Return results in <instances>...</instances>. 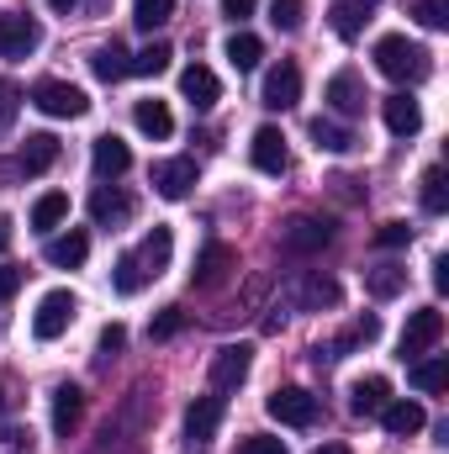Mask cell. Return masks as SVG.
<instances>
[{
    "label": "cell",
    "mask_w": 449,
    "mask_h": 454,
    "mask_svg": "<svg viewBox=\"0 0 449 454\" xmlns=\"http://www.w3.org/2000/svg\"><path fill=\"white\" fill-rule=\"evenodd\" d=\"M48 5H53V11H75L80 0H48Z\"/></svg>",
    "instance_id": "47"
},
{
    "label": "cell",
    "mask_w": 449,
    "mask_h": 454,
    "mask_svg": "<svg viewBox=\"0 0 449 454\" xmlns=\"http://www.w3.org/2000/svg\"><path fill=\"white\" fill-rule=\"evenodd\" d=\"M43 259H48L53 270H80V264L91 259V238H85L80 227H69V232H59V238H48V248H43Z\"/></svg>",
    "instance_id": "14"
},
{
    "label": "cell",
    "mask_w": 449,
    "mask_h": 454,
    "mask_svg": "<svg viewBox=\"0 0 449 454\" xmlns=\"http://www.w3.org/2000/svg\"><path fill=\"white\" fill-rule=\"evenodd\" d=\"M37 43H43V27L32 16H21V11L0 16V59H27Z\"/></svg>",
    "instance_id": "8"
},
{
    "label": "cell",
    "mask_w": 449,
    "mask_h": 454,
    "mask_svg": "<svg viewBox=\"0 0 449 454\" xmlns=\"http://www.w3.org/2000/svg\"><path fill=\"white\" fill-rule=\"evenodd\" d=\"M386 402H391V380H386V375H365V380H354V391H349V412H354V418H381Z\"/></svg>",
    "instance_id": "19"
},
{
    "label": "cell",
    "mask_w": 449,
    "mask_h": 454,
    "mask_svg": "<svg viewBox=\"0 0 449 454\" xmlns=\"http://www.w3.org/2000/svg\"><path fill=\"white\" fill-rule=\"evenodd\" d=\"M238 270V254L227 248V243H207L201 254H196V270H191V286L196 291H217L227 275Z\"/></svg>",
    "instance_id": "9"
},
{
    "label": "cell",
    "mask_w": 449,
    "mask_h": 454,
    "mask_svg": "<svg viewBox=\"0 0 449 454\" xmlns=\"http://www.w3.org/2000/svg\"><path fill=\"white\" fill-rule=\"evenodd\" d=\"M312 454H349L343 444H323V450H312Z\"/></svg>",
    "instance_id": "48"
},
{
    "label": "cell",
    "mask_w": 449,
    "mask_h": 454,
    "mask_svg": "<svg viewBox=\"0 0 449 454\" xmlns=\"http://www.w3.org/2000/svg\"><path fill=\"white\" fill-rule=\"evenodd\" d=\"M381 116H386V127L397 132V137H413L418 127H423V106L407 96V90H397V96H386L381 101Z\"/></svg>",
    "instance_id": "20"
},
{
    "label": "cell",
    "mask_w": 449,
    "mask_h": 454,
    "mask_svg": "<svg viewBox=\"0 0 449 454\" xmlns=\"http://www.w3.org/2000/svg\"><path fill=\"white\" fill-rule=\"evenodd\" d=\"M53 164H59V137L53 132H32L21 143V153H16V169L21 175H48Z\"/></svg>",
    "instance_id": "18"
},
{
    "label": "cell",
    "mask_w": 449,
    "mask_h": 454,
    "mask_svg": "<svg viewBox=\"0 0 449 454\" xmlns=\"http://www.w3.org/2000/svg\"><path fill=\"white\" fill-rule=\"evenodd\" d=\"M75 296L69 291H48L43 301H37V312H32V333L43 343H53V339H64L69 333V323H75Z\"/></svg>",
    "instance_id": "5"
},
{
    "label": "cell",
    "mask_w": 449,
    "mask_h": 454,
    "mask_svg": "<svg viewBox=\"0 0 449 454\" xmlns=\"http://www.w3.org/2000/svg\"><path fill=\"white\" fill-rule=\"evenodd\" d=\"M175 16V0H138L132 5V27L138 32H154V27H164Z\"/></svg>",
    "instance_id": "36"
},
{
    "label": "cell",
    "mask_w": 449,
    "mask_h": 454,
    "mask_svg": "<svg viewBox=\"0 0 449 454\" xmlns=\"http://www.w3.org/2000/svg\"><path fill=\"white\" fill-rule=\"evenodd\" d=\"M434 286H439V291H449V259H445V254L434 259Z\"/></svg>",
    "instance_id": "46"
},
{
    "label": "cell",
    "mask_w": 449,
    "mask_h": 454,
    "mask_svg": "<svg viewBox=\"0 0 449 454\" xmlns=\"http://www.w3.org/2000/svg\"><path fill=\"white\" fill-rule=\"evenodd\" d=\"M375 69L386 74V80H397V85H418V80H429V48L423 43H407L402 32H391V37H381L375 43Z\"/></svg>",
    "instance_id": "1"
},
{
    "label": "cell",
    "mask_w": 449,
    "mask_h": 454,
    "mask_svg": "<svg viewBox=\"0 0 449 454\" xmlns=\"http://www.w3.org/2000/svg\"><path fill=\"white\" fill-rule=\"evenodd\" d=\"M196 185V159H159L154 164V191L164 201H185Z\"/></svg>",
    "instance_id": "12"
},
{
    "label": "cell",
    "mask_w": 449,
    "mask_h": 454,
    "mask_svg": "<svg viewBox=\"0 0 449 454\" xmlns=\"http://www.w3.org/2000/svg\"><path fill=\"white\" fill-rule=\"evenodd\" d=\"M91 217H96V223L101 227H116V223H127V217H132V196H127V191H106V185H101V191H96V196H91Z\"/></svg>",
    "instance_id": "27"
},
{
    "label": "cell",
    "mask_w": 449,
    "mask_h": 454,
    "mask_svg": "<svg viewBox=\"0 0 449 454\" xmlns=\"http://www.w3.org/2000/svg\"><path fill=\"white\" fill-rule=\"evenodd\" d=\"M270 21H275L280 32H296V27L307 21V5H302V0H270Z\"/></svg>",
    "instance_id": "37"
},
{
    "label": "cell",
    "mask_w": 449,
    "mask_h": 454,
    "mask_svg": "<svg viewBox=\"0 0 449 454\" xmlns=\"http://www.w3.org/2000/svg\"><path fill=\"white\" fill-rule=\"evenodd\" d=\"M338 301H343V291H338L334 275H323V270H307V275L291 280V307L296 312H334Z\"/></svg>",
    "instance_id": "4"
},
{
    "label": "cell",
    "mask_w": 449,
    "mask_h": 454,
    "mask_svg": "<svg viewBox=\"0 0 449 454\" xmlns=\"http://www.w3.org/2000/svg\"><path fill=\"white\" fill-rule=\"evenodd\" d=\"M365 291H370L375 301H391V296L407 291V270L391 264V259H386V264H370V270H365Z\"/></svg>",
    "instance_id": "25"
},
{
    "label": "cell",
    "mask_w": 449,
    "mask_h": 454,
    "mask_svg": "<svg viewBox=\"0 0 449 454\" xmlns=\"http://www.w3.org/2000/svg\"><path fill=\"white\" fill-rule=\"evenodd\" d=\"M91 164H96V180H122L127 169H132V148L122 143V137H96V148H91Z\"/></svg>",
    "instance_id": "16"
},
{
    "label": "cell",
    "mask_w": 449,
    "mask_h": 454,
    "mask_svg": "<svg viewBox=\"0 0 449 454\" xmlns=\"http://www.w3.org/2000/svg\"><path fill=\"white\" fill-rule=\"evenodd\" d=\"M91 69H96V80L116 85V80H127V74H132V59H127V48H122V43H106V48H96V53H91Z\"/></svg>",
    "instance_id": "29"
},
{
    "label": "cell",
    "mask_w": 449,
    "mask_h": 454,
    "mask_svg": "<svg viewBox=\"0 0 449 454\" xmlns=\"http://www.w3.org/2000/svg\"><path fill=\"white\" fill-rule=\"evenodd\" d=\"M296 101H302V69L280 59V64L264 74V106H270V112H291Z\"/></svg>",
    "instance_id": "11"
},
{
    "label": "cell",
    "mask_w": 449,
    "mask_h": 454,
    "mask_svg": "<svg viewBox=\"0 0 449 454\" xmlns=\"http://www.w3.org/2000/svg\"><path fill=\"white\" fill-rule=\"evenodd\" d=\"M248 159H254L259 175H286V169H291V148H286L280 127H259L254 143H248Z\"/></svg>",
    "instance_id": "10"
},
{
    "label": "cell",
    "mask_w": 449,
    "mask_h": 454,
    "mask_svg": "<svg viewBox=\"0 0 449 454\" xmlns=\"http://www.w3.org/2000/svg\"><path fill=\"white\" fill-rule=\"evenodd\" d=\"M64 217H69V196H64V191L37 196V207H32V227H37V232H53Z\"/></svg>",
    "instance_id": "33"
},
{
    "label": "cell",
    "mask_w": 449,
    "mask_h": 454,
    "mask_svg": "<svg viewBox=\"0 0 449 454\" xmlns=\"http://www.w3.org/2000/svg\"><path fill=\"white\" fill-rule=\"evenodd\" d=\"M80 418H85V396H80V386H59V391H53V434L69 439V434L80 428Z\"/></svg>",
    "instance_id": "24"
},
{
    "label": "cell",
    "mask_w": 449,
    "mask_h": 454,
    "mask_svg": "<svg viewBox=\"0 0 449 454\" xmlns=\"http://www.w3.org/2000/svg\"><path fill=\"white\" fill-rule=\"evenodd\" d=\"M264 412H270L275 423H286V428H312V423H318V396H312L307 386H275V391L264 396Z\"/></svg>",
    "instance_id": "2"
},
{
    "label": "cell",
    "mask_w": 449,
    "mask_h": 454,
    "mask_svg": "<svg viewBox=\"0 0 449 454\" xmlns=\"http://www.w3.org/2000/svg\"><path fill=\"white\" fill-rule=\"evenodd\" d=\"M312 137H318L323 153H349V148H359V137H354L343 121H334V116H318V121H312Z\"/></svg>",
    "instance_id": "30"
},
{
    "label": "cell",
    "mask_w": 449,
    "mask_h": 454,
    "mask_svg": "<svg viewBox=\"0 0 449 454\" xmlns=\"http://www.w3.org/2000/svg\"><path fill=\"white\" fill-rule=\"evenodd\" d=\"M16 112H21V96H16V85H11V80H0V132H11Z\"/></svg>",
    "instance_id": "40"
},
{
    "label": "cell",
    "mask_w": 449,
    "mask_h": 454,
    "mask_svg": "<svg viewBox=\"0 0 449 454\" xmlns=\"http://www.w3.org/2000/svg\"><path fill=\"white\" fill-rule=\"evenodd\" d=\"M445 339V312L439 307H418L402 328V359H423L434 343Z\"/></svg>",
    "instance_id": "6"
},
{
    "label": "cell",
    "mask_w": 449,
    "mask_h": 454,
    "mask_svg": "<svg viewBox=\"0 0 449 454\" xmlns=\"http://www.w3.org/2000/svg\"><path fill=\"white\" fill-rule=\"evenodd\" d=\"M122 343H127V328H122V323H112V328H101V354H116Z\"/></svg>",
    "instance_id": "45"
},
{
    "label": "cell",
    "mask_w": 449,
    "mask_h": 454,
    "mask_svg": "<svg viewBox=\"0 0 449 454\" xmlns=\"http://www.w3.org/2000/svg\"><path fill=\"white\" fill-rule=\"evenodd\" d=\"M254 5H259V0H223V16H227V21H248V16H254Z\"/></svg>",
    "instance_id": "44"
},
{
    "label": "cell",
    "mask_w": 449,
    "mask_h": 454,
    "mask_svg": "<svg viewBox=\"0 0 449 454\" xmlns=\"http://www.w3.org/2000/svg\"><path fill=\"white\" fill-rule=\"evenodd\" d=\"M328 238H334V227L323 223V217H291V223L280 227V243L291 254H323Z\"/></svg>",
    "instance_id": "13"
},
{
    "label": "cell",
    "mask_w": 449,
    "mask_h": 454,
    "mask_svg": "<svg viewBox=\"0 0 449 454\" xmlns=\"http://www.w3.org/2000/svg\"><path fill=\"white\" fill-rule=\"evenodd\" d=\"M248 370H254V348L248 343H223L217 354H212V391H238L243 380H248Z\"/></svg>",
    "instance_id": "7"
},
{
    "label": "cell",
    "mask_w": 449,
    "mask_h": 454,
    "mask_svg": "<svg viewBox=\"0 0 449 454\" xmlns=\"http://www.w3.org/2000/svg\"><path fill=\"white\" fill-rule=\"evenodd\" d=\"M5 238H11V227H5V217H0V248H5Z\"/></svg>",
    "instance_id": "49"
},
{
    "label": "cell",
    "mask_w": 449,
    "mask_h": 454,
    "mask_svg": "<svg viewBox=\"0 0 449 454\" xmlns=\"http://www.w3.org/2000/svg\"><path fill=\"white\" fill-rule=\"evenodd\" d=\"M381 423H386L391 439H413V434H423L429 412H423L418 402H386V407H381Z\"/></svg>",
    "instance_id": "21"
},
{
    "label": "cell",
    "mask_w": 449,
    "mask_h": 454,
    "mask_svg": "<svg viewBox=\"0 0 449 454\" xmlns=\"http://www.w3.org/2000/svg\"><path fill=\"white\" fill-rule=\"evenodd\" d=\"M413 386L418 391H445L449 386V359H413Z\"/></svg>",
    "instance_id": "35"
},
{
    "label": "cell",
    "mask_w": 449,
    "mask_h": 454,
    "mask_svg": "<svg viewBox=\"0 0 449 454\" xmlns=\"http://www.w3.org/2000/svg\"><path fill=\"white\" fill-rule=\"evenodd\" d=\"M328 27H334L343 43H354L370 27V0H334L328 5Z\"/></svg>",
    "instance_id": "22"
},
{
    "label": "cell",
    "mask_w": 449,
    "mask_h": 454,
    "mask_svg": "<svg viewBox=\"0 0 449 454\" xmlns=\"http://www.w3.org/2000/svg\"><path fill=\"white\" fill-rule=\"evenodd\" d=\"M238 454H286V444L270 434H248V439H238Z\"/></svg>",
    "instance_id": "41"
},
{
    "label": "cell",
    "mask_w": 449,
    "mask_h": 454,
    "mask_svg": "<svg viewBox=\"0 0 449 454\" xmlns=\"http://www.w3.org/2000/svg\"><path fill=\"white\" fill-rule=\"evenodd\" d=\"M32 106H37L43 116H59V121H75V116L91 112L85 90L69 85V80H37V85H32Z\"/></svg>",
    "instance_id": "3"
},
{
    "label": "cell",
    "mask_w": 449,
    "mask_h": 454,
    "mask_svg": "<svg viewBox=\"0 0 449 454\" xmlns=\"http://www.w3.org/2000/svg\"><path fill=\"white\" fill-rule=\"evenodd\" d=\"M16 291H21V270H16V264H0V307H5Z\"/></svg>",
    "instance_id": "43"
},
{
    "label": "cell",
    "mask_w": 449,
    "mask_h": 454,
    "mask_svg": "<svg viewBox=\"0 0 449 454\" xmlns=\"http://www.w3.org/2000/svg\"><path fill=\"white\" fill-rule=\"evenodd\" d=\"M169 254H175V232H169V227H154V232L132 248V259H138V270H143L148 280H159V275H164Z\"/></svg>",
    "instance_id": "15"
},
{
    "label": "cell",
    "mask_w": 449,
    "mask_h": 454,
    "mask_svg": "<svg viewBox=\"0 0 449 454\" xmlns=\"http://www.w3.org/2000/svg\"><path fill=\"white\" fill-rule=\"evenodd\" d=\"M217 423H223V396H196V402L185 407V434H191V439H212Z\"/></svg>",
    "instance_id": "26"
},
{
    "label": "cell",
    "mask_w": 449,
    "mask_h": 454,
    "mask_svg": "<svg viewBox=\"0 0 449 454\" xmlns=\"http://www.w3.org/2000/svg\"><path fill=\"white\" fill-rule=\"evenodd\" d=\"M180 96H185L196 112H212V106H217V96H223V85H217V74H212L207 64H191V69L180 74Z\"/></svg>",
    "instance_id": "17"
},
{
    "label": "cell",
    "mask_w": 449,
    "mask_h": 454,
    "mask_svg": "<svg viewBox=\"0 0 449 454\" xmlns=\"http://www.w3.org/2000/svg\"><path fill=\"white\" fill-rule=\"evenodd\" d=\"M375 243H381V248H407V243H413V227L407 223H386L381 232H375Z\"/></svg>",
    "instance_id": "42"
},
{
    "label": "cell",
    "mask_w": 449,
    "mask_h": 454,
    "mask_svg": "<svg viewBox=\"0 0 449 454\" xmlns=\"http://www.w3.org/2000/svg\"><path fill=\"white\" fill-rule=\"evenodd\" d=\"M169 59H175V48L159 37V43H148L143 53H132V74H143V80H154V74H164L169 69Z\"/></svg>",
    "instance_id": "34"
},
{
    "label": "cell",
    "mask_w": 449,
    "mask_h": 454,
    "mask_svg": "<svg viewBox=\"0 0 449 454\" xmlns=\"http://www.w3.org/2000/svg\"><path fill=\"white\" fill-rule=\"evenodd\" d=\"M259 59H264V43L254 37V32H232L227 37V64L243 74V69H259Z\"/></svg>",
    "instance_id": "31"
},
{
    "label": "cell",
    "mask_w": 449,
    "mask_h": 454,
    "mask_svg": "<svg viewBox=\"0 0 449 454\" xmlns=\"http://www.w3.org/2000/svg\"><path fill=\"white\" fill-rule=\"evenodd\" d=\"M180 328H185V312H180V307H164V312L148 323V339H175Z\"/></svg>",
    "instance_id": "38"
},
{
    "label": "cell",
    "mask_w": 449,
    "mask_h": 454,
    "mask_svg": "<svg viewBox=\"0 0 449 454\" xmlns=\"http://www.w3.org/2000/svg\"><path fill=\"white\" fill-rule=\"evenodd\" d=\"M0 412H5V386H0Z\"/></svg>",
    "instance_id": "50"
},
{
    "label": "cell",
    "mask_w": 449,
    "mask_h": 454,
    "mask_svg": "<svg viewBox=\"0 0 449 454\" xmlns=\"http://www.w3.org/2000/svg\"><path fill=\"white\" fill-rule=\"evenodd\" d=\"M423 212H429V217H445V212H449L445 164H429V169H423Z\"/></svg>",
    "instance_id": "32"
},
{
    "label": "cell",
    "mask_w": 449,
    "mask_h": 454,
    "mask_svg": "<svg viewBox=\"0 0 449 454\" xmlns=\"http://www.w3.org/2000/svg\"><path fill=\"white\" fill-rule=\"evenodd\" d=\"M132 121H138V132L154 137V143H164V137L175 132V116H169L164 101H138V106H132Z\"/></svg>",
    "instance_id": "28"
},
{
    "label": "cell",
    "mask_w": 449,
    "mask_h": 454,
    "mask_svg": "<svg viewBox=\"0 0 449 454\" xmlns=\"http://www.w3.org/2000/svg\"><path fill=\"white\" fill-rule=\"evenodd\" d=\"M328 101H334L338 116H359L365 112V85H359L354 69H338L334 80H328Z\"/></svg>",
    "instance_id": "23"
},
{
    "label": "cell",
    "mask_w": 449,
    "mask_h": 454,
    "mask_svg": "<svg viewBox=\"0 0 449 454\" xmlns=\"http://www.w3.org/2000/svg\"><path fill=\"white\" fill-rule=\"evenodd\" d=\"M418 21L429 32H445L449 27V0H418Z\"/></svg>",
    "instance_id": "39"
}]
</instances>
